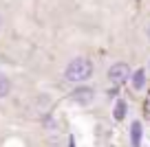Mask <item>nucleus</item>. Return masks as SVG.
Returning <instances> with one entry per match:
<instances>
[{"label": "nucleus", "mask_w": 150, "mask_h": 147, "mask_svg": "<svg viewBox=\"0 0 150 147\" xmlns=\"http://www.w3.org/2000/svg\"><path fill=\"white\" fill-rule=\"evenodd\" d=\"M93 75V62L86 60V57H75L64 70V77L73 83H80V81H86V79Z\"/></svg>", "instance_id": "nucleus-1"}, {"label": "nucleus", "mask_w": 150, "mask_h": 147, "mask_svg": "<svg viewBox=\"0 0 150 147\" xmlns=\"http://www.w3.org/2000/svg\"><path fill=\"white\" fill-rule=\"evenodd\" d=\"M108 77H110L112 83H124V81H128L132 75H130V68H128V64H124V62H117V64H112V66H110V70H108Z\"/></svg>", "instance_id": "nucleus-2"}, {"label": "nucleus", "mask_w": 150, "mask_h": 147, "mask_svg": "<svg viewBox=\"0 0 150 147\" xmlns=\"http://www.w3.org/2000/svg\"><path fill=\"white\" fill-rule=\"evenodd\" d=\"M71 99H73V101H77V103H82V106H86V103L93 101V88H86V86L75 88L73 94H71Z\"/></svg>", "instance_id": "nucleus-3"}, {"label": "nucleus", "mask_w": 150, "mask_h": 147, "mask_svg": "<svg viewBox=\"0 0 150 147\" xmlns=\"http://www.w3.org/2000/svg\"><path fill=\"white\" fill-rule=\"evenodd\" d=\"M130 143H132V147H139V143H141V123L139 121H135L130 125Z\"/></svg>", "instance_id": "nucleus-4"}, {"label": "nucleus", "mask_w": 150, "mask_h": 147, "mask_svg": "<svg viewBox=\"0 0 150 147\" xmlns=\"http://www.w3.org/2000/svg\"><path fill=\"white\" fill-rule=\"evenodd\" d=\"M132 88H135V90H141V88H144L146 86V73H144V70H137V73H132Z\"/></svg>", "instance_id": "nucleus-5"}, {"label": "nucleus", "mask_w": 150, "mask_h": 147, "mask_svg": "<svg viewBox=\"0 0 150 147\" xmlns=\"http://www.w3.org/2000/svg\"><path fill=\"white\" fill-rule=\"evenodd\" d=\"M9 90H11V83H9V79H7L5 75H0V99L9 94Z\"/></svg>", "instance_id": "nucleus-6"}, {"label": "nucleus", "mask_w": 150, "mask_h": 147, "mask_svg": "<svg viewBox=\"0 0 150 147\" xmlns=\"http://www.w3.org/2000/svg\"><path fill=\"white\" fill-rule=\"evenodd\" d=\"M124 116H126V101H117L115 103V119L122 121Z\"/></svg>", "instance_id": "nucleus-7"}, {"label": "nucleus", "mask_w": 150, "mask_h": 147, "mask_svg": "<svg viewBox=\"0 0 150 147\" xmlns=\"http://www.w3.org/2000/svg\"><path fill=\"white\" fill-rule=\"evenodd\" d=\"M148 40H150V27H148Z\"/></svg>", "instance_id": "nucleus-8"}, {"label": "nucleus", "mask_w": 150, "mask_h": 147, "mask_svg": "<svg viewBox=\"0 0 150 147\" xmlns=\"http://www.w3.org/2000/svg\"><path fill=\"white\" fill-rule=\"evenodd\" d=\"M0 24H2V20H0Z\"/></svg>", "instance_id": "nucleus-9"}]
</instances>
